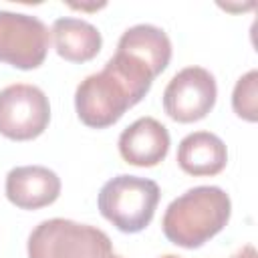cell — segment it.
<instances>
[{"instance_id": "4", "label": "cell", "mask_w": 258, "mask_h": 258, "mask_svg": "<svg viewBox=\"0 0 258 258\" xmlns=\"http://www.w3.org/2000/svg\"><path fill=\"white\" fill-rule=\"evenodd\" d=\"M109 236L89 224L64 218L40 222L28 236V258H109Z\"/></svg>"}, {"instance_id": "16", "label": "cell", "mask_w": 258, "mask_h": 258, "mask_svg": "<svg viewBox=\"0 0 258 258\" xmlns=\"http://www.w3.org/2000/svg\"><path fill=\"white\" fill-rule=\"evenodd\" d=\"M109 258H121V256H115V254H111V256H109Z\"/></svg>"}, {"instance_id": "3", "label": "cell", "mask_w": 258, "mask_h": 258, "mask_svg": "<svg viewBox=\"0 0 258 258\" xmlns=\"http://www.w3.org/2000/svg\"><path fill=\"white\" fill-rule=\"evenodd\" d=\"M159 202V185L153 179L121 173L109 179L97 198L99 212L125 234L141 232L153 220Z\"/></svg>"}, {"instance_id": "15", "label": "cell", "mask_w": 258, "mask_h": 258, "mask_svg": "<svg viewBox=\"0 0 258 258\" xmlns=\"http://www.w3.org/2000/svg\"><path fill=\"white\" fill-rule=\"evenodd\" d=\"M161 258H181V256H175V254H165V256H161Z\"/></svg>"}, {"instance_id": "5", "label": "cell", "mask_w": 258, "mask_h": 258, "mask_svg": "<svg viewBox=\"0 0 258 258\" xmlns=\"http://www.w3.org/2000/svg\"><path fill=\"white\" fill-rule=\"evenodd\" d=\"M50 121L48 97L42 89L14 83L0 91V133L14 141L38 137Z\"/></svg>"}, {"instance_id": "12", "label": "cell", "mask_w": 258, "mask_h": 258, "mask_svg": "<svg viewBox=\"0 0 258 258\" xmlns=\"http://www.w3.org/2000/svg\"><path fill=\"white\" fill-rule=\"evenodd\" d=\"M50 32H52V40L58 56L71 62H87L95 58L103 44V38L97 26L73 16L56 18Z\"/></svg>"}, {"instance_id": "6", "label": "cell", "mask_w": 258, "mask_h": 258, "mask_svg": "<svg viewBox=\"0 0 258 258\" xmlns=\"http://www.w3.org/2000/svg\"><path fill=\"white\" fill-rule=\"evenodd\" d=\"M50 32L46 24L30 14L0 10V60L30 71L44 62Z\"/></svg>"}, {"instance_id": "8", "label": "cell", "mask_w": 258, "mask_h": 258, "mask_svg": "<svg viewBox=\"0 0 258 258\" xmlns=\"http://www.w3.org/2000/svg\"><path fill=\"white\" fill-rule=\"evenodd\" d=\"M169 151V131L153 117H141L119 135L121 157L137 167H153Z\"/></svg>"}, {"instance_id": "1", "label": "cell", "mask_w": 258, "mask_h": 258, "mask_svg": "<svg viewBox=\"0 0 258 258\" xmlns=\"http://www.w3.org/2000/svg\"><path fill=\"white\" fill-rule=\"evenodd\" d=\"M153 79L145 64L115 52L103 71L89 75L77 87L75 107L79 119L93 129L111 127L147 95Z\"/></svg>"}, {"instance_id": "9", "label": "cell", "mask_w": 258, "mask_h": 258, "mask_svg": "<svg viewBox=\"0 0 258 258\" xmlns=\"http://www.w3.org/2000/svg\"><path fill=\"white\" fill-rule=\"evenodd\" d=\"M60 177L44 165H20L6 175V198L20 210H38L56 202Z\"/></svg>"}, {"instance_id": "7", "label": "cell", "mask_w": 258, "mask_h": 258, "mask_svg": "<svg viewBox=\"0 0 258 258\" xmlns=\"http://www.w3.org/2000/svg\"><path fill=\"white\" fill-rule=\"evenodd\" d=\"M216 95V79L208 69L185 67L167 83L163 91V109L177 123H194L212 111Z\"/></svg>"}, {"instance_id": "13", "label": "cell", "mask_w": 258, "mask_h": 258, "mask_svg": "<svg viewBox=\"0 0 258 258\" xmlns=\"http://www.w3.org/2000/svg\"><path fill=\"white\" fill-rule=\"evenodd\" d=\"M234 113L250 123L258 119V71H248L238 79L232 93Z\"/></svg>"}, {"instance_id": "10", "label": "cell", "mask_w": 258, "mask_h": 258, "mask_svg": "<svg viewBox=\"0 0 258 258\" xmlns=\"http://www.w3.org/2000/svg\"><path fill=\"white\" fill-rule=\"evenodd\" d=\"M117 52L137 58L157 77L169 64L171 42L165 30H161L159 26L135 24L121 34L117 42Z\"/></svg>"}, {"instance_id": "11", "label": "cell", "mask_w": 258, "mask_h": 258, "mask_svg": "<svg viewBox=\"0 0 258 258\" xmlns=\"http://www.w3.org/2000/svg\"><path fill=\"white\" fill-rule=\"evenodd\" d=\"M228 163V149L226 143L210 133V131H196L185 135L177 147V165L196 177L202 175H216Z\"/></svg>"}, {"instance_id": "14", "label": "cell", "mask_w": 258, "mask_h": 258, "mask_svg": "<svg viewBox=\"0 0 258 258\" xmlns=\"http://www.w3.org/2000/svg\"><path fill=\"white\" fill-rule=\"evenodd\" d=\"M230 258H258V254H256V248L252 246V244H246V246H242L234 256H230Z\"/></svg>"}, {"instance_id": "2", "label": "cell", "mask_w": 258, "mask_h": 258, "mask_svg": "<svg viewBox=\"0 0 258 258\" xmlns=\"http://www.w3.org/2000/svg\"><path fill=\"white\" fill-rule=\"evenodd\" d=\"M230 196L218 185H198L175 198L163 214L165 238L181 248H200L230 220Z\"/></svg>"}]
</instances>
